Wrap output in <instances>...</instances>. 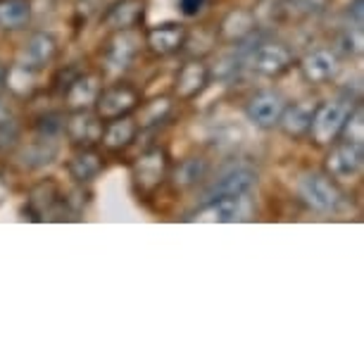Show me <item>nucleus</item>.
I'll list each match as a JSON object with an SVG mask.
<instances>
[{
	"instance_id": "nucleus-17",
	"label": "nucleus",
	"mask_w": 364,
	"mask_h": 364,
	"mask_svg": "<svg viewBox=\"0 0 364 364\" xmlns=\"http://www.w3.org/2000/svg\"><path fill=\"white\" fill-rule=\"evenodd\" d=\"M136 136V122L129 117H114L112 124L105 132V146L107 148H124L134 141Z\"/></svg>"
},
{
	"instance_id": "nucleus-3",
	"label": "nucleus",
	"mask_w": 364,
	"mask_h": 364,
	"mask_svg": "<svg viewBox=\"0 0 364 364\" xmlns=\"http://www.w3.org/2000/svg\"><path fill=\"white\" fill-rule=\"evenodd\" d=\"M240 50H243L245 60H248L252 70L267 74V77H277L291 63V55L279 43H255L250 48H240Z\"/></svg>"
},
{
	"instance_id": "nucleus-30",
	"label": "nucleus",
	"mask_w": 364,
	"mask_h": 364,
	"mask_svg": "<svg viewBox=\"0 0 364 364\" xmlns=\"http://www.w3.org/2000/svg\"><path fill=\"white\" fill-rule=\"evenodd\" d=\"M3 84H5V70L0 67V88H3Z\"/></svg>"
},
{
	"instance_id": "nucleus-28",
	"label": "nucleus",
	"mask_w": 364,
	"mask_h": 364,
	"mask_svg": "<svg viewBox=\"0 0 364 364\" xmlns=\"http://www.w3.org/2000/svg\"><path fill=\"white\" fill-rule=\"evenodd\" d=\"M205 3H208V0H178V10L186 17H196L198 12L205 8Z\"/></svg>"
},
{
	"instance_id": "nucleus-22",
	"label": "nucleus",
	"mask_w": 364,
	"mask_h": 364,
	"mask_svg": "<svg viewBox=\"0 0 364 364\" xmlns=\"http://www.w3.org/2000/svg\"><path fill=\"white\" fill-rule=\"evenodd\" d=\"M70 171L79 181H91V178L100 171V160L93 153H79L70 162Z\"/></svg>"
},
{
	"instance_id": "nucleus-23",
	"label": "nucleus",
	"mask_w": 364,
	"mask_h": 364,
	"mask_svg": "<svg viewBox=\"0 0 364 364\" xmlns=\"http://www.w3.org/2000/svg\"><path fill=\"white\" fill-rule=\"evenodd\" d=\"M95 93H98V86H95V79L93 77H86V79H79L77 84L72 86V91H70V102L74 107H81V105H88L93 98H95Z\"/></svg>"
},
{
	"instance_id": "nucleus-12",
	"label": "nucleus",
	"mask_w": 364,
	"mask_h": 364,
	"mask_svg": "<svg viewBox=\"0 0 364 364\" xmlns=\"http://www.w3.org/2000/svg\"><path fill=\"white\" fill-rule=\"evenodd\" d=\"M53 55H55L53 36H48V33H36V36L29 41V46H26L22 65L26 67V70H36V67L46 65Z\"/></svg>"
},
{
	"instance_id": "nucleus-19",
	"label": "nucleus",
	"mask_w": 364,
	"mask_h": 364,
	"mask_svg": "<svg viewBox=\"0 0 364 364\" xmlns=\"http://www.w3.org/2000/svg\"><path fill=\"white\" fill-rule=\"evenodd\" d=\"M208 81V72H205V67L200 63H191L181 70L178 74V84H176V91L178 95H196L200 91V86Z\"/></svg>"
},
{
	"instance_id": "nucleus-11",
	"label": "nucleus",
	"mask_w": 364,
	"mask_h": 364,
	"mask_svg": "<svg viewBox=\"0 0 364 364\" xmlns=\"http://www.w3.org/2000/svg\"><path fill=\"white\" fill-rule=\"evenodd\" d=\"M302 70H305V77L310 81L321 84V81H328L336 74V58L328 50H317L310 58H305Z\"/></svg>"
},
{
	"instance_id": "nucleus-9",
	"label": "nucleus",
	"mask_w": 364,
	"mask_h": 364,
	"mask_svg": "<svg viewBox=\"0 0 364 364\" xmlns=\"http://www.w3.org/2000/svg\"><path fill=\"white\" fill-rule=\"evenodd\" d=\"M139 95L132 86H114L100 95L98 100V114L102 119H114V117L127 114L136 105Z\"/></svg>"
},
{
	"instance_id": "nucleus-15",
	"label": "nucleus",
	"mask_w": 364,
	"mask_h": 364,
	"mask_svg": "<svg viewBox=\"0 0 364 364\" xmlns=\"http://www.w3.org/2000/svg\"><path fill=\"white\" fill-rule=\"evenodd\" d=\"M136 50H139V38H136L134 33H122L119 38H114L112 48H109L107 63L112 65L114 70H124L134 60Z\"/></svg>"
},
{
	"instance_id": "nucleus-5",
	"label": "nucleus",
	"mask_w": 364,
	"mask_h": 364,
	"mask_svg": "<svg viewBox=\"0 0 364 364\" xmlns=\"http://www.w3.org/2000/svg\"><path fill=\"white\" fill-rule=\"evenodd\" d=\"M300 196L305 198L307 205H312L314 210L328 212L341 203V193L336 186L321 174H305L300 178Z\"/></svg>"
},
{
	"instance_id": "nucleus-14",
	"label": "nucleus",
	"mask_w": 364,
	"mask_h": 364,
	"mask_svg": "<svg viewBox=\"0 0 364 364\" xmlns=\"http://www.w3.org/2000/svg\"><path fill=\"white\" fill-rule=\"evenodd\" d=\"M162 174H164V155L160 150L141 157V162L136 164V178H139V183L143 188L157 186V183L162 181Z\"/></svg>"
},
{
	"instance_id": "nucleus-20",
	"label": "nucleus",
	"mask_w": 364,
	"mask_h": 364,
	"mask_svg": "<svg viewBox=\"0 0 364 364\" xmlns=\"http://www.w3.org/2000/svg\"><path fill=\"white\" fill-rule=\"evenodd\" d=\"M205 174H208V162L203 160V157H191L181 164V167L176 169V186H183V188H191L196 186V183H200Z\"/></svg>"
},
{
	"instance_id": "nucleus-25",
	"label": "nucleus",
	"mask_w": 364,
	"mask_h": 364,
	"mask_svg": "<svg viewBox=\"0 0 364 364\" xmlns=\"http://www.w3.org/2000/svg\"><path fill=\"white\" fill-rule=\"evenodd\" d=\"M63 129H65V124L60 122L58 114L43 117V119H41V124H38V132H41V136H46V139H55V136L63 132Z\"/></svg>"
},
{
	"instance_id": "nucleus-16",
	"label": "nucleus",
	"mask_w": 364,
	"mask_h": 364,
	"mask_svg": "<svg viewBox=\"0 0 364 364\" xmlns=\"http://www.w3.org/2000/svg\"><path fill=\"white\" fill-rule=\"evenodd\" d=\"M29 22V3L26 0H0V26L19 29Z\"/></svg>"
},
{
	"instance_id": "nucleus-8",
	"label": "nucleus",
	"mask_w": 364,
	"mask_h": 364,
	"mask_svg": "<svg viewBox=\"0 0 364 364\" xmlns=\"http://www.w3.org/2000/svg\"><path fill=\"white\" fill-rule=\"evenodd\" d=\"M317 107L319 105H317V102H312V100L295 102V105H291L288 109L284 107L279 124L284 127V132L288 136H293V139H298V136H305L312 129L314 112H317Z\"/></svg>"
},
{
	"instance_id": "nucleus-29",
	"label": "nucleus",
	"mask_w": 364,
	"mask_h": 364,
	"mask_svg": "<svg viewBox=\"0 0 364 364\" xmlns=\"http://www.w3.org/2000/svg\"><path fill=\"white\" fill-rule=\"evenodd\" d=\"M350 12H353V17H355V26H362V0H355Z\"/></svg>"
},
{
	"instance_id": "nucleus-27",
	"label": "nucleus",
	"mask_w": 364,
	"mask_h": 364,
	"mask_svg": "<svg viewBox=\"0 0 364 364\" xmlns=\"http://www.w3.org/2000/svg\"><path fill=\"white\" fill-rule=\"evenodd\" d=\"M17 139V124L12 119H5L0 117V148H5L8 143Z\"/></svg>"
},
{
	"instance_id": "nucleus-2",
	"label": "nucleus",
	"mask_w": 364,
	"mask_h": 364,
	"mask_svg": "<svg viewBox=\"0 0 364 364\" xmlns=\"http://www.w3.org/2000/svg\"><path fill=\"white\" fill-rule=\"evenodd\" d=\"M350 112H353V102L350 100H336V102H328L324 107H317L312 129H310L314 134V139L319 143H331L336 136L341 134V129L346 127Z\"/></svg>"
},
{
	"instance_id": "nucleus-24",
	"label": "nucleus",
	"mask_w": 364,
	"mask_h": 364,
	"mask_svg": "<svg viewBox=\"0 0 364 364\" xmlns=\"http://www.w3.org/2000/svg\"><path fill=\"white\" fill-rule=\"evenodd\" d=\"M346 129H348V141H355V143H362V132H364V124H362V109L357 107L355 114L350 112L348 122H346Z\"/></svg>"
},
{
	"instance_id": "nucleus-10",
	"label": "nucleus",
	"mask_w": 364,
	"mask_h": 364,
	"mask_svg": "<svg viewBox=\"0 0 364 364\" xmlns=\"http://www.w3.org/2000/svg\"><path fill=\"white\" fill-rule=\"evenodd\" d=\"M55 157H58V143L55 139H46L41 136L36 143H31L29 148H24V153L19 155L22 164H26L29 169H38L43 164H50Z\"/></svg>"
},
{
	"instance_id": "nucleus-1",
	"label": "nucleus",
	"mask_w": 364,
	"mask_h": 364,
	"mask_svg": "<svg viewBox=\"0 0 364 364\" xmlns=\"http://www.w3.org/2000/svg\"><path fill=\"white\" fill-rule=\"evenodd\" d=\"M257 183V174L248 167H238L226 171L217 178L215 183H210L205 188V193L200 198V205L219 200V198H233V196H248Z\"/></svg>"
},
{
	"instance_id": "nucleus-4",
	"label": "nucleus",
	"mask_w": 364,
	"mask_h": 364,
	"mask_svg": "<svg viewBox=\"0 0 364 364\" xmlns=\"http://www.w3.org/2000/svg\"><path fill=\"white\" fill-rule=\"evenodd\" d=\"M250 215L248 196H233V198H219V200L200 205V212L196 215L198 222H219V224H233L243 222Z\"/></svg>"
},
{
	"instance_id": "nucleus-13",
	"label": "nucleus",
	"mask_w": 364,
	"mask_h": 364,
	"mask_svg": "<svg viewBox=\"0 0 364 364\" xmlns=\"http://www.w3.org/2000/svg\"><path fill=\"white\" fill-rule=\"evenodd\" d=\"M141 15H143V0H122L119 5L109 8L105 19L114 29H129V26L139 22Z\"/></svg>"
},
{
	"instance_id": "nucleus-31",
	"label": "nucleus",
	"mask_w": 364,
	"mask_h": 364,
	"mask_svg": "<svg viewBox=\"0 0 364 364\" xmlns=\"http://www.w3.org/2000/svg\"><path fill=\"white\" fill-rule=\"evenodd\" d=\"M0 198H3V183H0Z\"/></svg>"
},
{
	"instance_id": "nucleus-18",
	"label": "nucleus",
	"mask_w": 364,
	"mask_h": 364,
	"mask_svg": "<svg viewBox=\"0 0 364 364\" xmlns=\"http://www.w3.org/2000/svg\"><path fill=\"white\" fill-rule=\"evenodd\" d=\"M183 41V29L181 26H157V29L150 31V46H153L155 53H174Z\"/></svg>"
},
{
	"instance_id": "nucleus-26",
	"label": "nucleus",
	"mask_w": 364,
	"mask_h": 364,
	"mask_svg": "<svg viewBox=\"0 0 364 364\" xmlns=\"http://www.w3.org/2000/svg\"><path fill=\"white\" fill-rule=\"evenodd\" d=\"M169 112V100H155L153 105L146 109V117H143V122L146 124H155V122H160L162 114Z\"/></svg>"
},
{
	"instance_id": "nucleus-21",
	"label": "nucleus",
	"mask_w": 364,
	"mask_h": 364,
	"mask_svg": "<svg viewBox=\"0 0 364 364\" xmlns=\"http://www.w3.org/2000/svg\"><path fill=\"white\" fill-rule=\"evenodd\" d=\"M70 136L77 143H93L95 139H100V124L88 114H77L74 119L70 122Z\"/></svg>"
},
{
	"instance_id": "nucleus-6",
	"label": "nucleus",
	"mask_w": 364,
	"mask_h": 364,
	"mask_svg": "<svg viewBox=\"0 0 364 364\" xmlns=\"http://www.w3.org/2000/svg\"><path fill=\"white\" fill-rule=\"evenodd\" d=\"M362 160H364V150L362 143L355 141H346L341 146H336L328 155V171H331L333 178H341V181H348V178H355L362 169Z\"/></svg>"
},
{
	"instance_id": "nucleus-7",
	"label": "nucleus",
	"mask_w": 364,
	"mask_h": 364,
	"mask_svg": "<svg viewBox=\"0 0 364 364\" xmlns=\"http://www.w3.org/2000/svg\"><path fill=\"white\" fill-rule=\"evenodd\" d=\"M281 112H284V100L274 93H259L245 107L248 119L259 129H272L274 124H279Z\"/></svg>"
}]
</instances>
